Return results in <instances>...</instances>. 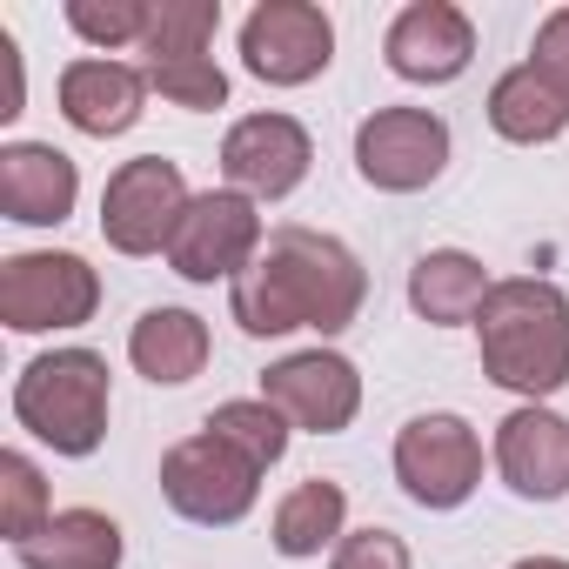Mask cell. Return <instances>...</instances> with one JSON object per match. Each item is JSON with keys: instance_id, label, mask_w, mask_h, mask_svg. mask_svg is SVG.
Segmentation results:
<instances>
[{"instance_id": "19", "label": "cell", "mask_w": 569, "mask_h": 569, "mask_svg": "<svg viewBox=\"0 0 569 569\" xmlns=\"http://www.w3.org/2000/svg\"><path fill=\"white\" fill-rule=\"evenodd\" d=\"M14 556H21V569H121L128 542L108 509H54V522L41 536H28Z\"/></svg>"}, {"instance_id": "5", "label": "cell", "mask_w": 569, "mask_h": 569, "mask_svg": "<svg viewBox=\"0 0 569 569\" xmlns=\"http://www.w3.org/2000/svg\"><path fill=\"white\" fill-rule=\"evenodd\" d=\"M161 496H168V509H174L181 522L228 529V522H241V516L254 509L261 469H254L241 449H228L221 436L194 429V436H181V442L161 456Z\"/></svg>"}, {"instance_id": "23", "label": "cell", "mask_w": 569, "mask_h": 569, "mask_svg": "<svg viewBox=\"0 0 569 569\" xmlns=\"http://www.w3.org/2000/svg\"><path fill=\"white\" fill-rule=\"evenodd\" d=\"M141 68H148V88H154L161 101L188 108V114L228 108V74H221V61H214L208 48H188V54H141Z\"/></svg>"}, {"instance_id": "26", "label": "cell", "mask_w": 569, "mask_h": 569, "mask_svg": "<svg viewBox=\"0 0 569 569\" xmlns=\"http://www.w3.org/2000/svg\"><path fill=\"white\" fill-rule=\"evenodd\" d=\"M221 34V0H154V21L141 54H188V48H214Z\"/></svg>"}, {"instance_id": "17", "label": "cell", "mask_w": 569, "mask_h": 569, "mask_svg": "<svg viewBox=\"0 0 569 569\" xmlns=\"http://www.w3.org/2000/svg\"><path fill=\"white\" fill-rule=\"evenodd\" d=\"M489 268L469 254V248H429L416 268H409V309L429 322V329H462L482 316L489 302Z\"/></svg>"}, {"instance_id": "18", "label": "cell", "mask_w": 569, "mask_h": 569, "mask_svg": "<svg viewBox=\"0 0 569 569\" xmlns=\"http://www.w3.org/2000/svg\"><path fill=\"white\" fill-rule=\"evenodd\" d=\"M208 322L194 309H148L134 329H128V362L134 376H148L154 389H181L208 369Z\"/></svg>"}, {"instance_id": "24", "label": "cell", "mask_w": 569, "mask_h": 569, "mask_svg": "<svg viewBox=\"0 0 569 569\" xmlns=\"http://www.w3.org/2000/svg\"><path fill=\"white\" fill-rule=\"evenodd\" d=\"M54 522V502H48V476L34 456L8 449L0 456V529H8V542L21 549L28 536H41Z\"/></svg>"}, {"instance_id": "12", "label": "cell", "mask_w": 569, "mask_h": 569, "mask_svg": "<svg viewBox=\"0 0 569 569\" xmlns=\"http://www.w3.org/2000/svg\"><path fill=\"white\" fill-rule=\"evenodd\" d=\"M261 402H274L309 436H342L362 416V376L336 349H302V356H281L261 376Z\"/></svg>"}, {"instance_id": "16", "label": "cell", "mask_w": 569, "mask_h": 569, "mask_svg": "<svg viewBox=\"0 0 569 569\" xmlns=\"http://www.w3.org/2000/svg\"><path fill=\"white\" fill-rule=\"evenodd\" d=\"M81 201V168L54 141H8L0 148V214L21 228H61Z\"/></svg>"}, {"instance_id": "27", "label": "cell", "mask_w": 569, "mask_h": 569, "mask_svg": "<svg viewBox=\"0 0 569 569\" xmlns=\"http://www.w3.org/2000/svg\"><path fill=\"white\" fill-rule=\"evenodd\" d=\"M329 569H416V562H409V542H402L396 529L369 522V529H349V536L336 542V562H329Z\"/></svg>"}, {"instance_id": "28", "label": "cell", "mask_w": 569, "mask_h": 569, "mask_svg": "<svg viewBox=\"0 0 569 569\" xmlns=\"http://www.w3.org/2000/svg\"><path fill=\"white\" fill-rule=\"evenodd\" d=\"M529 68L569 94V8L542 14V28H536V41H529Z\"/></svg>"}, {"instance_id": "29", "label": "cell", "mask_w": 569, "mask_h": 569, "mask_svg": "<svg viewBox=\"0 0 569 569\" xmlns=\"http://www.w3.org/2000/svg\"><path fill=\"white\" fill-rule=\"evenodd\" d=\"M509 569H569L562 556H522V562H509Z\"/></svg>"}, {"instance_id": "21", "label": "cell", "mask_w": 569, "mask_h": 569, "mask_svg": "<svg viewBox=\"0 0 569 569\" xmlns=\"http://www.w3.org/2000/svg\"><path fill=\"white\" fill-rule=\"evenodd\" d=\"M349 489L342 482H329V476H309V482H296L289 496L274 502V522H268V542L289 556V562H302V556H322V549H336L349 529Z\"/></svg>"}, {"instance_id": "4", "label": "cell", "mask_w": 569, "mask_h": 569, "mask_svg": "<svg viewBox=\"0 0 569 569\" xmlns=\"http://www.w3.org/2000/svg\"><path fill=\"white\" fill-rule=\"evenodd\" d=\"M101 274L74 248H28L0 261V322L14 336H61L94 322Z\"/></svg>"}, {"instance_id": "7", "label": "cell", "mask_w": 569, "mask_h": 569, "mask_svg": "<svg viewBox=\"0 0 569 569\" xmlns=\"http://www.w3.org/2000/svg\"><path fill=\"white\" fill-rule=\"evenodd\" d=\"M396 482L416 509H462L482 489V436L449 409L409 416L396 436Z\"/></svg>"}, {"instance_id": "1", "label": "cell", "mask_w": 569, "mask_h": 569, "mask_svg": "<svg viewBox=\"0 0 569 569\" xmlns=\"http://www.w3.org/2000/svg\"><path fill=\"white\" fill-rule=\"evenodd\" d=\"M362 302H369V274L356 248L322 228H274L261 254L228 281V316L254 342L296 336V329L342 336L362 316Z\"/></svg>"}, {"instance_id": "10", "label": "cell", "mask_w": 569, "mask_h": 569, "mask_svg": "<svg viewBox=\"0 0 569 569\" xmlns=\"http://www.w3.org/2000/svg\"><path fill=\"white\" fill-rule=\"evenodd\" d=\"M449 168V121L429 108H376L356 128V174L382 194H422Z\"/></svg>"}, {"instance_id": "11", "label": "cell", "mask_w": 569, "mask_h": 569, "mask_svg": "<svg viewBox=\"0 0 569 569\" xmlns=\"http://www.w3.org/2000/svg\"><path fill=\"white\" fill-rule=\"evenodd\" d=\"M309 161H316V141L296 114H241L228 134H221V181L241 188L248 201H281L309 181Z\"/></svg>"}, {"instance_id": "6", "label": "cell", "mask_w": 569, "mask_h": 569, "mask_svg": "<svg viewBox=\"0 0 569 569\" xmlns=\"http://www.w3.org/2000/svg\"><path fill=\"white\" fill-rule=\"evenodd\" d=\"M188 181H181V161L168 154H134L108 174L101 188V234L114 254H168L181 214H188Z\"/></svg>"}, {"instance_id": "2", "label": "cell", "mask_w": 569, "mask_h": 569, "mask_svg": "<svg viewBox=\"0 0 569 569\" xmlns=\"http://www.w3.org/2000/svg\"><path fill=\"white\" fill-rule=\"evenodd\" d=\"M482 376L522 402H542L569 382V296L542 274H509L476 316Z\"/></svg>"}, {"instance_id": "20", "label": "cell", "mask_w": 569, "mask_h": 569, "mask_svg": "<svg viewBox=\"0 0 569 569\" xmlns=\"http://www.w3.org/2000/svg\"><path fill=\"white\" fill-rule=\"evenodd\" d=\"M489 128L516 148H542L569 128V94L556 81H542L529 61H516L509 74H496L489 88Z\"/></svg>"}, {"instance_id": "9", "label": "cell", "mask_w": 569, "mask_h": 569, "mask_svg": "<svg viewBox=\"0 0 569 569\" xmlns=\"http://www.w3.org/2000/svg\"><path fill=\"white\" fill-rule=\"evenodd\" d=\"M336 61V21L316 0H261L241 21V68L268 88H309Z\"/></svg>"}, {"instance_id": "14", "label": "cell", "mask_w": 569, "mask_h": 569, "mask_svg": "<svg viewBox=\"0 0 569 569\" xmlns=\"http://www.w3.org/2000/svg\"><path fill=\"white\" fill-rule=\"evenodd\" d=\"M496 476L522 502H562L569 496V422L542 402H522L496 422Z\"/></svg>"}, {"instance_id": "3", "label": "cell", "mask_w": 569, "mask_h": 569, "mask_svg": "<svg viewBox=\"0 0 569 569\" xmlns=\"http://www.w3.org/2000/svg\"><path fill=\"white\" fill-rule=\"evenodd\" d=\"M14 416L54 456H94L108 442V356L48 349L14 376Z\"/></svg>"}, {"instance_id": "13", "label": "cell", "mask_w": 569, "mask_h": 569, "mask_svg": "<svg viewBox=\"0 0 569 569\" xmlns=\"http://www.w3.org/2000/svg\"><path fill=\"white\" fill-rule=\"evenodd\" d=\"M382 61L389 74L416 81V88H442L456 74H469L476 61V28L456 0H409L382 34Z\"/></svg>"}, {"instance_id": "22", "label": "cell", "mask_w": 569, "mask_h": 569, "mask_svg": "<svg viewBox=\"0 0 569 569\" xmlns=\"http://www.w3.org/2000/svg\"><path fill=\"white\" fill-rule=\"evenodd\" d=\"M208 436H221L228 449H241L261 476L289 456V436H296V422L281 416L274 402H261V396H241V402H221V409H208V422H201Z\"/></svg>"}, {"instance_id": "8", "label": "cell", "mask_w": 569, "mask_h": 569, "mask_svg": "<svg viewBox=\"0 0 569 569\" xmlns=\"http://www.w3.org/2000/svg\"><path fill=\"white\" fill-rule=\"evenodd\" d=\"M261 241H268L261 201H248L241 188H208L188 201V214L168 241V268L181 281H234L261 254Z\"/></svg>"}, {"instance_id": "25", "label": "cell", "mask_w": 569, "mask_h": 569, "mask_svg": "<svg viewBox=\"0 0 569 569\" xmlns=\"http://www.w3.org/2000/svg\"><path fill=\"white\" fill-rule=\"evenodd\" d=\"M154 21V0H68V28L88 48H141Z\"/></svg>"}, {"instance_id": "15", "label": "cell", "mask_w": 569, "mask_h": 569, "mask_svg": "<svg viewBox=\"0 0 569 569\" xmlns=\"http://www.w3.org/2000/svg\"><path fill=\"white\" fill-rule=\"evenodd\" d=\"M148 94H154L148 68L114 61V54H88V61L61 68V121L74 134H94V141L128 134L141 121V108H148Z\"/></svg>"}]
</instances>
